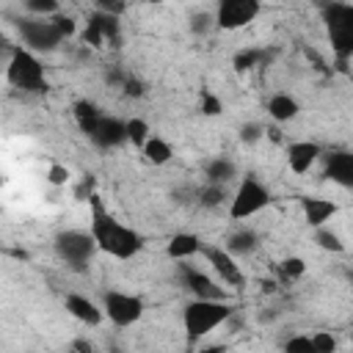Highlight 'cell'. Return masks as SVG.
Returning a JSON list of instances; mask_svg holds the SVG:
<instances>
[{
  "mask_svg": "<svg viewBox=\"0 0 353 353\" xmlns=\"http://www.w3.org/2000/svg\"><path fill=\"white\" fill-rule=\"evenodd\" d=\"M91 234L97 240V248L116 259H132L143 245L141 234L110 215L99 196H91Z\"/></svg>",
  "mask_w": 353,
  "mask_h": 353,
  "instance_id": "obj_1",
  "label": "cell"
},
{
  "mask_svg": "<svg viewBox=\"0 0 353 353\" xmlns=\"http://www.w3.org/2000/svg\"><path fill=\"white\" fill-rule=\"evenodd\" d=\"M232 317V306L223 298H196L185 306L182 323L190 339H201Z\"/></svg>",
  "mask_w": 353,
  "mask_h": 353,
  "instance_id": "obj_2",
  "label": "cell"
},
{
  "mask_svg": "<svg viewBox=\"0 0 353 353\" xmlns=\"http://www.w3.org/2000/svg\"><path fill=\"white\" fill-rule=\"evenodd\" d=\"M325 33L331 41V50L339 61L353 58V6L350 3H328L323 8Z\"/></svg>",
  "mask_w": 353,
  "mask_h": 353,
  "instance_id": "obj_3",
  "label": "cell"
},
{
  "mask_svg": "<svg viewBox=\"0 0 353 353\" xmlns=\"http://www.w3.org/2000/svg\"><path fill=\"white\" fill-rule=\"evenodd\" d=\"M8 80L17 88L25 91H44L47 80H44V66L39 63V58L28 50H14L11 63H8Z\"/></svg>",
  "mask_w": 353,
  "mask_h": 353,
  "instance_id": "obj_4",
  "label": "cell"
},
{
  "mask_svg": "<svg viewBox=\"0 0 353 353\" xmlns=\"http://www.w3.org/2000/svg\"><path fill=\"white\" fill-rule=\"evenodd\" d=\"M94 248H97V240H94V234L88 232H61L58 237H55V251H58V256L69 265V268H74V270H83L85 265H88V259L94 256Z\"/></svg>",
  "mask_w": 353,
  "mask_h": 353,
  "instance_id": "obj_5",
  "label": "cell"
},
{
  "mask_svg": "<svg viewBox=\"0 0 353 353\" xmlns=\"http://www.w3.org/2000/svg\"><path fill=\"white\" fill-rule=\"evenodd\" d=\"M268 201H270L268 188L259 185L254 176H248V179H243V185L237 188V193H234V199H232V207H229V215H232V221H243V218L259 212L262 207H268Z\"/></svg>",
  "mask_w": 353,
  "mask_h": 353,
  "instance_id": "obj_6",
  "label": "cell"
},
{
  "mask_svg": "<svg viewBox=\"0 0 353 353\" xmlns=\"http://www.w3.org/2000/svg\"><path fill=\"white\" fill-rule=\"evenodd\" d=\"M19 33H22V41L30 47V50H55L66 36L61 33V28L55 25V19H22L19 22Z\"/></svg>",
  "mask_w": 353,
  "mask_h": 353,
  "instance_id": "obj_7",
  "label": "cell"
},
{
  "mask_svg": "<svg viewBox=\"0 0 353 353\" xmlns=\"http://www.w3.org/2000/svg\"><path fill=\"white\" fill-rule=\"evenodd\" d=\"M102 303H105V314L110 317V323H116L121 328L138 323L143 314V301L138 295H130V292L110 290V292H105Z\"/></svg>",
  "mask_w": 353,
  "mask_h": 353,
  "instance_id": "obj_8",
  "label": "cell"
},
{
  "mask_svg": "<svg viewBox=\"0 0 353 353\" xmlns=\"http://www.w3.org/2000/svg\"><path fill=\"white\" fill-rule=\"evenodd\" d=\"M259 14V0H218L215 22L223 30H237L254 22Z\"/></svg>",
  "mask_w": 353,
  "mask_h": 353,
  "instance_id": "obj_9",
  "label": "cell"
},
{
  "mask_svg": "<svg viewBox=\"0 0 353 353\" xmlns=\"http://www.w3.org/2000/svg\"><path fill=\"white\" fill-rule=\"evenodd\" d=\"M201 251H204L207 262L212 265V270H215L226 284L240 287V284L245 281V276H243V270H240V265L234 262V256H232L229 248H221V245H204Z\"/></svg>",
  "mask_w": 353,
  "mask_h": 353,
  "instance_id": "obj_10",
  "label": "cell"
},
{
  "mask_svg": "<svg viewBox=\"0 0 353 353\" xmlns=\"http://www.w3.org/2000/svg\"><path fill=\"white\" fill-rule=\"evenodd\" d=\"M88 138L102 146V149H110V146H119L121 141H127V124L119 121V119H110V116H102L97 121V127L88 132Z\"/></svg>",
  "mask_w": 353,
  "mask_h": 353,
  "instance_id": "obj_11",
  "label": "cell"
},
{
  "mask_svg": "<svg viewBox=\"0 0 353 353\" xmlns=\"http://www.w3.org/2000/svg\"><path fill=\"white\" fill-rule=\"evenodd\" d=\"M325 179L353 188V152H334L325 157Z\"/></svg>",
  "mask_w": 353,
  "mask_h": 353,
  "instance_id": "obj_12",
  "label": "cell"
},
{
  "mask_svg": "<svg viewBox=\"0 0 353 353\" xmlns=\"http://www.w3.org/2000/svg\"><path fill=\"white\" fill-rule=\"evenodd\" d=\"M317 157H320V146L314 141H295L287 146V163L295 174H306Z\"/></svg>",
  "mask_w": 353,
  "mask_h": 353,
  "instance_id": "obj_13",
  "label": "cell"
},
{
  "mask_svg": "<svg viewBox=\"0 0 353 353\" xmlns=\"http://www.w3.org/2000/svg\"><path fill=\"white\" fill-rule=\"evenodd\" d=\"M182 279H185V287H188L196 298H223V295H226L210 276H204L201 270H196V268H190V265L182 268Z\"/></svg>",
  "mask_w": 353,
  "mask_h": 353,
  "instance_id": "obj_14",
  "label": "cell"
},
{
  "mask_svg": "<svg viewBox=\"0 0 353 353\" xmlns=\"http://www.w3.org/2000/svg\"><path fill=\"white\" fill-rule=\"evenodd\" d=\"M110 39H116V14H105V11L94 14V19L85 28V41L99 47Z\"/></svg>",
  "mask_w": 353,
  "mask_h": 353,
  "instance_id": "obj_15",
  "label": "cell"
},
{
  "mask_svg": "<svg viewBox=\"0 0 353 353\" xmlns=\"http://www.w3.org/2000/svg\"><path fill=\"white\" fill-rule=\"evenodd\" d=\"M301 207H303V218L309 226H323L331 215H336V204L328 201V199H320V196H306L301 199Z\"/></svg>",
  "mask_w": 353,
  "mask_h": 353,
  "instance_id": "obj_16",
  "label": "cell"
},
{
  "mask_svg": "<svg viewBox=\"0 0 353 353\" xmlns=\"http://www.w3.org/2000/svg\"><path fill=\"white\" fill-rule=\"evenodd\" d=\"M66 312L72 317H77L80 323H85V325H99L102 323V312L97 309V303L83 298V295H66Z\"/></svg>",
  "mask_w": 353,
  "mask_h": 353,
  "instance_id": "obj_17",
  "label": "cell"
},
{
  "mask_svg": "<svg viewBox=\"0 0 353 353\" xmlns=\"http://www.w3.org/2000/svg\"><path fill=\"white\" fill-rule=\"evenodd\" d=\"M201 248H204L201 240H199L196 234H190V232H179V234H174V237L168 240V245H165V251H168L171 259H188V256L199 254Z\"/></svg>",
  "mask_w": 353,
  "mask_h": 353,
  "instance_id": "obj_18",
  "label": "cell"
},
{
  "mask_svg": "<svg viewBox=\"0 0 353 353\" xmlns=\"http://www.w3.org/2000/svg\"><path fill=\"white\" fill-rule=\"evenodd\" d=\"M298 102L290 97V94H273L268 99V113L273 121H292L298 116Z\"/></svg>",
  "mask_w": 353,
  "mask_h": 353,
  "instance_id": "obj_19",
  "label": "cell"
},
{
  "mask_svg": "<svg viewBox=\"0 0 353 353\" xmlns=\"http://www.w3.org/2000/svg\"><path fill=\"white\" fill-rule=\"evenodd\" d=\"M171 146L163 141V138H157V135H149V141L143 143V157L149 160V163H154V165H163V163H168L171 160Z\"/></svg>",
  "mask_w": 353,
  "mask_h": 353,
  "instance_id": "obj_20",
  "label": "cell"
},
{
  "mask_svg": "<svg viewBox=\"0 0 353 353\" xmlns=\"http://www.w3.org/2000/svg\"><path fill=\"white\" fill-rule=\"evenodd\" d=\"M232 176H234V163H232V160H226V157H215V160L207 163V182H218V185H223V182H229Z\"/></svg>",
  "mask_w": 353,
  "mask_h": 353,
  "instance_id": "obj_21",
  "label": "cell"
},
{
  "mask_svg": "<svg viewBox=\"0 0 353 353\" xmlns=\"http://www.w3.org/2000/svg\"><path fill=\"white\" fill-rule=\"evenodd\" d=\"M74 119H77V124H80V130L88 135L94 127H97V121L102 119V113L91 105V102H77L74 105Z\"/></svg>",
  "mask_w": 353,
  "mask_h": 353,
  "instance_id": "obj_22",
  "label": "cell"
},
{
  "mask_svg": "<svg viewBox=\"0 0 353 353\" xmlns=\"http://www.w3.org/2000/svg\"><path fill=\"white\" fill-rule=\"evenodd\" d=\"M226 248H229L232 254H248V251L256 248V234L248 232V229H243V232H237V234L229 237V245H226Z\"/></svg>",
  "mask_w": 353,
  "mask_h": 353,
  "instance_id": "obj_23",
  "label": "cell"
},
{
  "mask_svg": "<svg viewBox=\"0 0 353 353\" xmlns=\"http://www.w3.org/2000/svg\"><path fill=\"white\" fill-rule=\"evenodd\" d=\"M124 124H127V138H130L135 146L143 149V143L149 141V124H146L143 119H130V121H124Z\"/></svg>",
  "mask_w": 353,
  "mask_h": 353,
  "instance_id": "obj_24",
  "label": "cell"
},
{
  "mask_svg": "<svg viewBox=\"0 0 353 353\" xmlns=\"http://www.w3.org/2000/svg\"><path fill=\"white\" fill-rule=\"evenodd\" d=\"M314 240H317V245L320 248H325V251H342L345 245H342V240L334 234V232H328V229H323V226H317V234H314Z\"/></svg>",
  "mask_w": 353,
  "mask_h": 353,
  "instance_id": "obj_25",
  "label": "cell"
},
{
  "mask_svg": "<svg viewBox=\"0 0 353 353\" xmlns=\"http://www.w3.org/2000/svg\"><path fill=\"white\" fill-rule=\"evenodd\" d=\"M303 270H306V265H303L301 256H287V259L279 265L281 279H298V276H303Z\"/></svg>",
  "mask_w": 353,
  "mask_h": 353,
  "instance_id": "obj_26",
  "label": "cell"
},
{
  "mask_svg": "<svg viewBox=\"0 0 353 353\" xmlns=\"http://www.w3.org/2000/svg\"><path fill=\"white\" fill-rule=\"evenodd\" d=\"M204 207H218L221 201H223V185H218V182H210L204 190H201V199H199Z\"/></svg>",
  "mask_w": 353,
  "mask_h": 353,
  "instance_id": "obj_27",
  "label": "cell"
},
{
  "mask_svg": "<svg viewBox=\"0 0 353 353\" xmlns=\"http://www.w3.org/2000/svg\"><path fill=\"white\" fill-rule=\"evenodd\" d=\"M262 58H265L262 50H245V52L234 55V66H237V69H251V66H256Z\"/></svg>",
  "mask_w": 353,
  "mask_h": 353,
  "instance_id": "obj_28",
  "label": "cell"
},
{
  "mask_svg": "<svg viewBox=\"0 0 353 353\" xmlns=\"http://www.w3.org/2000/svg\"><path fill=\"white\" fill-rule=\"evenodd\" d=\"M312 345H314V350H320V353L336 350V339H334L331 334H325V331H317V334L312 336Z\"/></svg>",
  "mask_w": 353,
  "mask_h": 353,
  "instance_id": "obj_29",
  "label": "cell"
},
{
  "mask_svg": "<svg viewBox=\"0 0 353 353\" xmlns=\"http://www.w3.org/2000/svg\"><path fill=\"white\" fill-rule=\"evenodd\" d=\"M25 8L33 14H52L58 11V0H25Z\"/></svg>",
  "mask_w": 353,
  "mask_h": 353,
  "instance_id": "obj_30",
  "label": "cell"
},
{
  "mask_svg": "<svg viewBox=\"0 0 353 353\" xmlns=\"http://www.w3.org/2000/svg\"><path fill=\"white\" fill-rule=\"evenodd\" d=\"M201 99H204V102H201V110H204L207 116H215V113H221V99H218V97H212V94H204Z\"/></svg>",
  "mask_w": 353,
  "mask_h": 353,
  "instance_id": "obj_31",
  "label": "cell"
},
{
  "mask_svg": "<svg viewBox=\"0 0 353 353\" xmlns=\"http://www.w3.org/2000/svg\"><path fill=\"white\" fill-rule=\"evenodd\" d=\"M47 179H50L52 185H66V182H69V168H63V165H52Z\"/></svg>",
  "mask_w": 353,
  "mask_h": 353,
  "instance_id": "obj_32",
  "label": "cell"
},
{
  "mask_svg": "<svg viewBox=\"0 0 353 353\" xmlns=\"http://www.w3.org/2000/svg\"><path fill=\"white\" fill-rule=\"evenodd\" d=\"M284 347H287V350H314V345H312L309 336H292V339H287Z\"/></svg>",
  "mask_w": 353,
  "mask_h": 353,
  "instance_id": "obj_33",
  "label": "cell"
},
{
  "mask_svg": "<svg viewBox=\"0 0 353 353\" xmlns=\"http://www.w3.org/2000/svg\"><path fill=\"white\" fill-rule=\"evenodd\" d=\"M94 3L105 14H121V8H124V0H94Z\"/></svg>",
  "mask_w": 353,
  "mask_h": 353,
  "instance_id": "obj_34",
  "label": "cell"
},
{
  "mask_svg": "<svg viewBox=\"0 0 353 353\" xmlns=\"http://www.w3.org/2000/svg\"><path fill=\"white\" fill-rule=\"evenodd\" d=\"M262 132H265V130H262L259 124H245V127L240 130V135H243V141H245V143H254V141H256Z\"/></svg>",
  "mask_w": 353,
  "mask_h": 353,
  "instance_id": "obj_35",
  "label": "cell"
},
{
  "mask_svg": "<svg viewBox=\"0 0 353 353\" xmlns=\"http://www.w3.org/2000/svg\"><path fill=\"white\" fill-rule=\"evenodd\" d=\"M55 25L61 28L63 36H72V33H74V22H72L69 17H55Z\"/></svg>",
  "mask_w": 353,
  "mask_h": 353,
  "instance_id": "obj_36",
  "label": "cell"
},
{
  "mask_svg": "<svg viewBox=\"0 0 353 353\" xmlns=\"http://www.w3.org/2000/svg\"><path fill=\"white\" fill-rule=\"evenodd\" d=\"M143 3H160V0H143Z\"/></svg>",
  "mask_w": 353,
  "mask_h": 353,
  "instance_id": "obj_37",
  "label": "cell"
}]
</instances>
